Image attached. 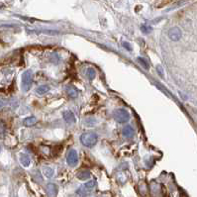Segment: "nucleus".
Segmentation results:
<instances>
[{
	"label": "nucleus",
	"instance_id": "f257e3e1",
	"mask_svg": "<svg viewBox=\"0 0 197 197\" xmlns=\"http://www.w3.org/2000/svg\"><path fill=\"white\" fill-rule=\"evenodd\" d=\"M80 142L84 147L92 148L98 142V135L94 132H85L80 136Z\"/></svg>",
	"mask_w": 197,
	"mask_h": 197
},
{
	"label": "nucleus",
	"instance_id": "f03ea898",
	"mask_svg": "<svg viewBox=\"0 0 197 197\" xmlns=\"http://www.w3.org/2000/svg\"><path fill=\"white\" fill-rule=\"evenodd\" d=\"M96 186V181L95 180H90L86 183H84L82 186H80L76 190V193L81 196V197H85L89 195L91 192L93 191V189L95 188Z\"/></svg>",
	"mask_w": 197,
	"mask_h": 197
},
{
	"label": "nucleus",
	"instance_id": "7ed1b4c3",
	"mask_svg": "<svg viewBox=\"0 0 197 197\" xmlns=\"http://www.w3.org/2000/svg\"><path fill=\"white\" fill-rule=\"evenodd\" d=\"M114 119L120 124L127 123L130 120V114L128 111L125 110L124 108L116 109L114 112Z\"/></svg>",
	"mask_w": 197,
	"mask_h": 197
},
{
	"label": "nucleus",
	"instance_id": "20e7f679",
	"mask_svg": "<svg viewBox=\"0 0 197 197\" xmlns=\"http://www.w3.org/2000/svg\"><path fill=\"white\" fill-rule=\"evenodd\" d=\"M33 83V74L31 70H26L22 74V89L24 92H27L32 87Z\"/></svg>",
	"mask_w": 197,
	"mask_h": 197
},
{
	"label": "nucleus",
	"instance_id": "39448f33",
	"mask_svg": "<svg viewBox=\"0 0 197 197\" xmlns=\"http://www.w3.org/2000/svg\"><path fill=\"white\" fill-rule=\"evenodd\" d=\"M67 162L71 167H76V165L78 163V155H77V152L75 150L73 149L68 152V154L67 156Z\"/></svg>",
	"mask_w": 197,
	"mask_h": 197
},
{
	"label": "nucleus",
	"instance_id": "423d86ee",
	"mask_svg": "<svg viewBox=\"0 0 197 197\" xmlns=\"http://www.w3.org/2000/svg\"><path fill=\"white\" fill-rule=\"evenodd\" d=\"M181 36H182V33H181V30L178 27H172V28H170L169 31H168V38L173 42L179 41L181 39Z\"/></svg>",
	"mask_w": 197,
	"mask_h": 197
},
{
	"label": "nucleus",
	"instance_id": "0eeeda50",
	"mask_svg": "<svg viewBox=\"0 0 197 197\" xmlns=\"http://www.w3.org/2000/svg\"><path fill=\"white\" fill-rule=\"evenodd\" d=\"M46 191H47V194L50 197H56L58 191V188L55 183H48L46 185Z\"/></svg>",
	"mask_w": 197,
	"mask_h": 197
},
{
	"label": "nucleus",
	"instance_id": "6e6552de",
	"mask_svg": "<svg viewBox=\"0 0 197 197\" xmlns=\"http://www.w3.org/2000/svg\"><path fill=\"white\" fill-rule=\"evenodd\" d=\"M63 120L69 125L74 124L75 121H76L75 116L73 112H71V111H64V112L63 113Z\"/></svg>",
	"mask_w": 197,
	"mask_h": 197
},
{
	"label": "nucleus",
	"instance_id": "1a4fd4ad",
	"mask_svg": "<svg viewBox=\"0 0 197 197\" xmlns=\"http://www.w3.org/2000/svg\"><path fill=\"white\" fill-rule=\"evenodd\" d=\"M76 176L79 180H87L91 177V172L87 169H83V170H80V172H78Z\"/></svg>",
	"mask_w": 197,
	"mask_h": 197
},
{
	"label": "nucleus",
	"instance_id": "9d476101",
	"mask_svg": "<svg viewBox=\"0 0 197 197\" xmlns=\"http://www.w3.org/2000/svg\"><path fill=\"white\" fill-rule=\"evenodd\" d=\"M65 91H67L68 95L70 98H76L77 95H78L77 89L74 86H73V85H67V87H65Z\"/></svg>",
	"mask_w": 197,
	"mask_h": 197
},
{
	"label": "nucleus",
	"instance_id": "9b49d317",
	"mask_svg": "<svg viewBox=\"0 0 197 197\" xmlns=\"http://www.w3.org/2000/svg\"><path fill=\"white\" fill-rule=\"evenodd\" d=\"M20 162H21V165L24 167H30V165H31V159H30V156L28 155H26V154H21L20 155Z\"/></svg>",
	"mask_w": 197,
	"mask_h": 197
},
{
	"label": "nucleus",
	"instance_id": "f8f14e48",
	"mask_svg": "<svg viewBox=\"0 0 197 197\" xmlns=\"http://www.w3.org/2000/svg\"><path fill=\"white\" fill-rule=\"evenodd\" d=\"M37 123V118L34 117V116H30V117H27L25 118L23 120V125L26 127H31V126H34V125Z\"/></svg>",
	"mask_w": 197,
	"mask_h": 197
},
{
	"label": "nucleus",
	"instance_id": "ddd939ff",
	"mask_svg": "<svg viewBox=\"0 0 197 197\" xmlns=\"http://www.w3.org/2000/svg\"><path fill=\"white\" fill-rule=\"evenodd\" d=\"M123 135L126 138H132L135 135V131L131 126H126L123 129Z\"/></svg>",
	"mask_w": 197,
	"mask_h": 197
},
{
	"label": "nucleus",
	"instance_id": "4468645a",
	"mask_svg": "<svg viewBox=\"0 0 197 197\" xmlns=\"http://www.w3.org/2000/svg\"><path fill=\"white\" fill-rule=\"evenodd\" d=\"M50 86L49 85H47V84H43V85H41V86H39L38 88H37V90H36V92L38 93V94H40V95H44V94H46V93H48L49 91H50Z\"/></svg>",
	"mask_w": 197,
	"mask_h": 197
},
{
	"label": "nucleus",
	"instance_id": "2eb2a0df",
	"mask_svg": "<svg viewBox=\"0 0 197 197\" xmlns=\"http://www.w3.org/2000/svg\"><path fill=\"white\" fill-rule=\"evenodd\" d=\"M43 172H44V175L46 177H48V178H52L55 174V170L50 167H45L44 169H43Z\"/></svg>",
	"mask_w": 197,
	"mask_h": 197
},
{
	"label": "nucleus",
	"instance_id": "dca6fc26",
	"mask_svg": "<svg viewBox=\"0 0 197 197\" xmlns=\"http://www.w3.org/2000/svg\"><path fill=\"white\" fill-rule=\"evenodd\" d=\"M86 75H87V77H88V79H89V80H92V79H94V77H95V75H96V73H95V70H94L92 68H89L87 69Z\"/></svg>",
	"mask_w": 197,
	"mask_h": 197
},
{
	"label": "nucleus",
	"instance_id": "f3484780",
	"mask_svg": "<svg viewBox=\"0 0 197 197\" xmlns=\"http://www.w3.org/2000/svg\"><path fill=\"white\" fill-rule=\"evenodd\" d=\"M5 134H6V126L2 121H0V139H3L5 137Z\"/></svg>",
	"mask_w": 197,
	"mask_h": 197
},
{
	"label": "nucleus",
	"instance_id": "a211bd4d",
	"mask_svg": "<svg viewBox=\"0 0 197 197\" xmlns=\"http://www.w3.org/2000/svg\"><path fill=\"white\" fill-rule=\"evenodd\" d=\"M138 62L140 63V64L142 65V67L145 68V69H149V63H148V62L147 61H145L144 60V58H142V57H138V60H137Z\"/></svg>",
	"mask_w": 197,
	"mask_h": 197
},
{
	"label": "nucleus",
	"instance_id": "6ab92c4d",
	"mask_svg": "<svg viewBox=\"0 0 197 197\" xmlns=\"http://www.w3.org/2000/svg\"><path fill=\"white\" fill-rule=\"evenodd\" d=\"M141 30L143 31V33H145V34H149V33L152 32V27H150L148 25H143L141 27Z\"/></svg>",
	"mask_w": 197,
	"mask_h": 197
},
{
	"label": "nucleus",
	"instance_id": "aec40b11",
	"mask_svg": "<svg viewBox=\"0 0 197 197\" xmlns=\"http://www.w3.org/2000/svg\"><path fill=\"white\" fill-rule=\"evenodd\" d=\"M123 46H124V47L126 48L128 51H132V47H131V46H130V44H128V43L125 42V43H123Z\"/></svg>",
	"mask_w": 197,
	"mask_h": 197
},
{
	"label": "nucleus",
	"instance_id": "412c9836",
	"mask_svg": "<svg viewBox=\"0 0 197 197\" xmlns=\"http://www.w3.org/2000/svg\"><path fill=\"white\" fill-rule=\"evenodd\" d=\"M156 68H157V70H159V74L162 77L163 75H162V68H161V65H157V67H156Z\"/></svg>",
	"mask_w": 197,
	"mask_h": 197
},
{
	"label": "nucleus",
	"instance_id": "4be33fe9",
	"mask_svg": "<svg viewBox=\"0 0 197 197\" xmlns=\"http://www.w3.org/2000/svg\"><path fill=\"white\" fill-rule=\"evenodd\" d=\"M4 104H5V103H4V101H3V100H0V109H1V108L4 106Z\"/></svg>",
	"mask_w": 197,
	"mask_h": 197
},
{
	"label": "nucleus",
	"instance_id": "5701e85b",
	"mask_svg": "<svg viewBox=\"0 0 197 197\" xmlns=\"http://www.w3.org/2000/svg\"><path fill=\"white\" fill-rule=\"evenodd\" d=\"M0 150H1V149H0Z\"/></svg>",
	"mask_w": 197,
	"mask_h": 197
}]
</instances>
